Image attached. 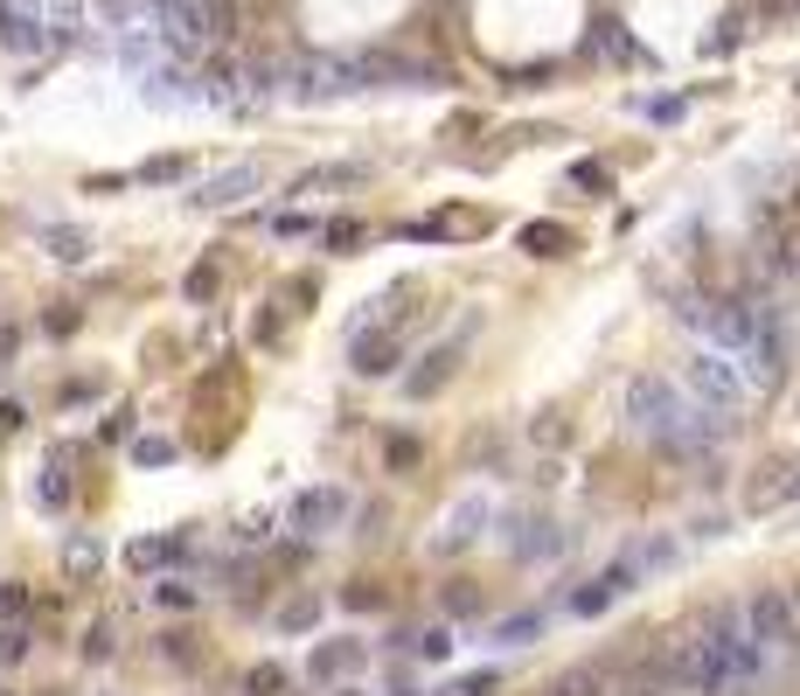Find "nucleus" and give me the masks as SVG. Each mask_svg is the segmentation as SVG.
<instances>
[{"label":"nucleus","instance_id":"9b49d317","mask_svg":"<svg viewBox=\"0 0 800 696\" xmlns=\"http://www.w3.org/2000/svg\"><path fill=\"white\" fill-rule=\"evenodd\" d=\"M550 696H620V683L605 669H564L557 683H550Z\"/></svg>","mask_w":800,"mask_h":696},{"label":"nucleus","instance_id":"f257e3e1","mask_svg":"<svg viewBox=\"0 0 800 696\" xmlns=\"http://www.w3.org/2000/svg\"><path fill=\"white\" fill-rule=\"evenodd\" d=\"M647 675H655L661 689H690V696H738L752 683L745 669H738V654L717 641V634H682V641H661L655 662H640Z\"/></svg>","mask_w":800,"mask_h":696},{"label":"nucleus","instance_id":"b1692460","mask_svg":"<svg viewBox=\"0 0 800 696\" xmlns=\"http://www.w3.org/2000/svg\"><path fill=\"white\" fill-rule=\"evenodd\" d=\"M793 613H800V592H793Z\"/></svg>","mask_w":800,"mask_h":696},{"label":"nucleus","instance_id":"20e7f679","mask_svg":"<svg viewBox=\"0 0 800 696\" xmlns=\"http://www.w3.org/2000/svg\"><path fill=\"white\" fill-rule=\"evenodd\" d=\"M682 398H690L696 411H710V418L731 425L738 411H745V376H738V363L723 349H696L690 363H682Z\"/></svg>","mask_w":800,"mask_h":696},{"label":"nucleus","instance_id":"0eeeda50","mask_svg":"<svg viewBox=\"0 0 800 696\" xmlns=\"http://www.w3.org/2000/svg\"><path fill=\"white\" fill-rule=\"evenodd\" d=\"M404 342H411V321H376L355 334V369L362 376H390L404 363Z\"/></svg>","mask_w":800,"mask_h":696},{"label":"nucleus","instance_id":"f3484780","mask_svg":"<svg viewBox=\"0 0 800 696\" xmlns=\"http://www.w3.org/2000/svg\"><path fill=\"white\" fill-rule=\"evenodd\" d=\"M175 175H188V161H181V154H161V161H146V181H175Z\"/></svg>","mask_w":800,"mask_h":696},{"label":"nucleus","instance_id":"9d476101","mask_svg":"<svg viewBox=\"0 0 800 696\" xmlns=\"http://www.w3.org/2000/svg\"><path fill=\"white\" fill-rule=\"evenodd\" d=\"M251 188H258V167H231V175H216V181L196 188V210H231L237 196H251Z\"/></svg>","mask_w":800,"mask_h":696},{"label":"nucleus","instance_id":"f8f14e48","mask_svg":"<svg viewBox=\"0 0 800 696\" xmlns=\"http://www.w3.org/2000/svg\"><path fill=\"white\" fill-rule=\"evenodd\" d=\"M522 251H529V258H564V251H570V231H564V223H529V231H522Z\"/></svg>","mask_w":800,"mask_h":696},{"label":"nucleus","instance_id":"4be33fe9","mask_svg":"<svg viewBox=\"0 0 800 696\" xmlns=\"http://www.w3.org/2000/svg\"><path fill=\"white\" fill-rule=\"evenodd\" d=\"M272 689H279V669H258L251 675V696H272Z\"/></svg>","mask_w":800,"mask_h":696},{"label":"nucleus","instance_id":"ddd939ff","mask_svg":"<svg viewBox=\"0 0 800 696\" xmlns=\"http://www.w3.org/2000/svg\"><path fill=\"white\" fill-rule=\"evenodd\" d=\"M0 43H8V49H43V22L22 14V8H8V14H0Z\"/></svg>","mask_w":800,"mask_h":696},{"label":"nucleus","instance_id":"1a4fd4ad","mask_svg":"<svg viewBox=\"0 0 800 696\" xmlns=\"http://www.w3.org/2000/svg\"><path fill=\"white\" fill-rule=\"evenodd\" d=\"M341 516H349V495H341V487H314V495H299V502H293V522H299L307 536L334 530Z\"/></svg>","mask_w":800,"mask_h":696},{"label":"nucleus","instance_id":"423d86ee","mask_svg":"<svg viewBox=\"0 0 800 696\" xmlns=\"http://www.w3.org/2000/svg\"><path fill=\"white\" fill-rule=\"evenodd\" d=\"M285 78H293V98H341V91L369 84V70H362V56H299Z\"/></svg>","mask_w":800,"mask_h":696},{"label":"nucleus","instance_id":"2eb2a0df","mask_svg":"<svg viewBox=\"0 0 800 696\" xmlns=\"http://www.w3.org/2000/svg\"><path fill=\"white\" fill-rule=\"evenodd\" d=\"M341 181H362V167H314V175L299 181L293 196H314V188H341Z\"/></svg>","mask_w":800,"mask_h":696},{"label":"nucleus","instance_id":"a211bd4d","mask_svg":"<svg viewBox=\"0 0 800 696\" xmlns=\"http://www.w3.org/2000/svg\"><path fill=\"white\" fill-rule=\"evenodd\" d=\"M599 49H605V56H634V43L620 35V22H599Z\"/></svg>","mask_w":800,"mask_h":696},{"label":"nucleus","instance_id":"4468645a","mask_svg":"<svg viewBox=\"0 0 800 696\" xmlns=\"http://www.w3.org/2000/svg\"><path fill=\"white\" fill-rule=\"evenodd\" d=\"M473 516H481V522H487V509H481V502H467V509H460V516H452V522H446V536H439V551H460V543L473 536Z\"/></svg>","mask_w":800,"mask_h":696},{"label":"nucleus","instance_id":"6e6552de","mask_svg":"<svg viewBox=\"0 0 800 696\" xmlns=\"http://www.w3.org/2000/svg\"><path fill=\"white\" fill-rule=\"evenodd\" d=\"M460 355H467V334H452V342L432 349L425 363L411 369V398H439V390L452 384V369H460Z\"/></svg>","mask_w":800,"mask_h":696},{"label":"nucleus","instance_id":"6ab92c4d","mask_svg":"<svg viewBox=\"0 0 800 696\" xmlns=\"http://www.w3.org/2000/svg\"><path fill=\"white\" fill-rule=\"evenodd\" d=\"M22 654H28V634L8 627V634H0V662H22Z\"/></svg>","mask_w":800,"mask_h":696},{"label":"nucleus","instance_id":"7ed1b4c3","mask_svg":"<svg viewBox=\"0 0 800 696\" xmlns=\"http://www.w3.org/2000/svg\"><path fill=\"white\" fill-rule=\"evenodd\" d=\"M758 272L800 279V175H779L773 196L758 202Z\"/></svg>","mask_w":800,"mask_h":696},{"label":"nucleus","instance_id":"dca6fc26","mask_svg":"<svg viewBox=\"0 0 800 696\" xmlns=\"http://www.w3.org/2000/svg\"><path fill=\"white\" fill-rule=\"evenodd\" d=\"M49 251L63 258V266H78V258L91 251V244H84V231H49Z\"/></svg>","mask_w":800,"mask_h":696},{"label":"nucleus","instance_id":"aec40b11","mask_svg":"<svg viewBox=\"0 0 800 696\" xmlns=\"http://www.w3.org/2000/svg\"><path fill=\"white\" fill-rule=\"evenodd\" d=\"M328 244H334V251H349V244H362V231H355V223H328Z\"/></svg>","mask_w":800,"mask_h":696},{"label":"nucleus","instance_id":"5701e85b","mask_svg":"<svg viewBox=\"0 0 800 696\" xmlns=\"http://www.w3.org/2000/svg\"><path fill=\"white\" fill-rule=\"evenodd\" d=\"M14 349H22V334H14L8 321H0V363H8V355H14Z\"/></svg>","mask_w":800,"mask_h":696},{"label":"nucleus","instance_id":"412c9836","mask_svg":"<svg viewBox=\"0 0 800 696\" xmlns=\"http://www.w3.org/2000/svg\"><path fill=\"white\" fill-rule=\"evenodd\" d=\"M98 564V543H70V571H91Z\"/></svg>","mask_w":800,"mask_h":696},{"label":"nucleus","instance_id":"39448f33","mask_svg":"<svg viewBox=\"0 0 800 696\" xmlns=\"http://www.w3.org/2000/svg\"><path fill=\"white\" fill-rule=\"evenodd\" d=\"M738 613H745V627H752V641H758V654H766V662H779V654L793 648V599L787 592H752V599H738Z\"/></svg>","mask_w":800,"mask_h":696},{"label":"nucleus","instance_id":"f03ea898","mask_svg":"<svg viewBox=\"0 0 800 696\" xmlns=\"http://www.w3.org/2000/svg\"><path fill=\"white\" fill-rule=\"evenodd\" d=\"M626 418H634V432H647L655 446H675V453L703 446V432H723V418L696 411L682 398V384H669V376H640V384L626 390Z\"/></svg>","mask_w":800,"mask_h":696}]
</instances>
